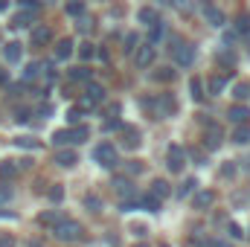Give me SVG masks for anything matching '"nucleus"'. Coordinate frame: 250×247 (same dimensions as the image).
<instances>
[{
	"label": "nucleus",
	"mask_w": 250,
	"mask_h": 247,
	"mask_svg": "<svg viewBox=\"0 0 250 247\" xmlns=\"http://www.w3.org/2000/svg\"><path fill=\"white\" fill-rule=\"evenodd\" d=\"M0 247H15V239L9 233H0Z\"/></svg>",
	"instance_id": "46"
},
{
	"label": "nucleus",
	"mask_w": 250,
	"mask_h": 247,
	"mask_svg": "<svg viewBox=\"0 0 250 247\" xmlns=\"http://www.w3.org/2000/svg\"><path fill=\"white\" fill-rule=\"evenodd\" d=\"M53 233H56V239H59V242H79L84 230H82V224H79V221L64 218L62 224H56V227H53Z\"/></svg>",
	"instance_id": "1"
},
{
	"label": "nucleus",
	"mask_w": 250,
	"mask_h": 247,
	"mask_svg": "<svg viewBox=\"0 0 250 247\" xmlns=\"http://www.w3.org/2000/svg\"><path fill=\"white\" fill-rule=\"evenodd\" d=\"M169 192H172V189H169L166 181H154V184H151V195H157L160 201H163V198H169Z\"/></svg>",
	"instance_id": "26"
},
{
	"label": "nucleus",
	"mask_w": 250,
	"mask_h": 247,
	"mask_svg": "<svg viewBox=\"0 0 250 247\" xmlns=\"http://www.w3.org/2000/svg\"><path fill=\"white\" fill-rule=\"evenodd\" d=\"M154 79L157 82H172L175 79V70L172 67H160V73H154Z\"/></svg>",
	"instance_id": "37"
},
{
	"label": "nucleus",
	"mask_w": 250,
	"mask_h": 247,
	"mask_svg": "<svg viewBox=\"0 0 250 247\" xmlns=\"http://www.w3.org/2000/svg\"><path fill=\"white\" fill-rule=\"evenodd\" d=\"M169 3H172L178 12H184V15H189V12L195 9V3H192V0H169Z\"/></svg>",
	"instance_id": "35"
},
{
	"label": "nucleus",
	"mask_w": 250,
	"mask_h": 247,
	"mask_svg": "<svg viewBox=\"0 0 250 247\" xmlns=\"http://www.w3.org/2000/svg\"><path fill=\"white\" fill-rule=\"evenodd\" d=\"M123 145L125 148H137L140 145V131L137 128H123Z\"/></svg>",
	"instance_id": "19"
},
{
	"label": "nucleus",
	"mask_w": 250,
	"mask_h": 247,
	"mask_svg": "<svg viewBox=\"0 0 250 247\" xmlns=\"http://www.w3.org/2000/svg\"><path fill=\"white\" fill-rule=\"evenodd\" d=\"M187 157H192L195 163H207V157H204V151H201V148H187Z\"/></svg>",
	"instance_id": "43"
},
{
	"label": "nucleus",
	"mask_w": 250,
	"mask_h": 247,
	"mask_svg": "<svg viewBox=\"0 0 250 247\" xmlns=\"http://www.w3.org/2000/svg\"><path fill=\"white\" fill-rule=\"evenodd\" d=\"M62 198H64V186H62V184H56L53 189H50V201H56V204H59Z\"/></svg>",
	"instance_id": "44"
},
{
	"label": "nucleus",
	"mask_w": 250,
	"mask_h": 247,
	"mask_svg": "<svg viewBox=\"0 0 250 247\" xmlns=\"http://www.w3.org/2000/svg\"><path fill=\"white\" fill-rule=\"evenodd\" d=\"M154 56H157L154 44H143V47H137V53H134V64H137L140 70H146V67L154 64Z\"/></svg>",
	"instance_id": "4"
},
{
	"label": "nucleus",
	"mask_w": 250,
	"mask_h": 247,
	"mask_svg": "<svg viewBox=\"0 0 250 247\" xmlns=\"http://www.w3.org/2000/svg\"><path fill=\"white\" fill-rule=\"evenodd\" d=\"M175 114V99L169 93H160V117H169Z\"/></svg>",
	"instance_id": "22"
},
{
	"label": "nucleus",
	"mask_w": 250,
	"mask_h": 247,
	"mask_svg": "<svg viewBox=\"0 0 250 247\" xmlns=\"http://www.w3.org/2000/svg\"><path fill=\"white\" fill-rule=\"evenodd\" d=\"M73 131V143H84L87 137H90V128L87 125H76V128H70Z\"/></svg>",
	"instance_id": "29"
},
{
	"label": "nucleus",
	"mask_w": 250,
	"mask_h": 247,
	"mask_svg": "<svg viewBox=\"0 0 250 247\" xmlns=\"http://www.w3.org/2000/svg\"><path fill=\"white\" fill-rule=\"evenodd\" d=\"M82 12H84V3H82V0H70V3H67V15L82 18Z\"/></svg>",
	"instance_id": "32"
},
{
	"label": "nucleus",
	"mask_w": 250,
	"mask_h": 247,
	"mask_svg": "<svg viewBox=\"0 0 250 247\" xmlns=\"http://www.w3.org/2000/svg\"><path fill=\"white\" fill-rule=\"evenodd\" d=\"M15 145H18V148H32V151H35V148H38V140H35V137H18Z\"/></svg>",
	"instance_id": "33"
},
{
	"label": "nucleus",
	"mask_w": 250,
	"mask_h": 247,
	"mask_svg": "<svg viewBox=\"0 0 250 247\" xmlns=\"http://www.w3.org/2000/svg\"><path fill=\"white\" fill-rule=\"evenodd\" d=\"M70 56H73V41H70V38H64V41L56 44V62H67Z\"/></svg>",
	"instance_id": "17"
},
{
	"label": "nucleus",
	"mask_w": 250,
	"mask_h": 247,
	"mask_svg": "<svg viewBox=\"0 0 250 247\" xmlns=\"http://www.w3.org/2000/svg\"><path fill=\"white\" fill-rule=\"evenodd\" d=\"M233 143H239V145L250 143V125H236V131H233Z\"/></svg>",
	"instance_id": "23"
},
{
	"label": "nucleus",
	"mask_w": 250,
	"mask_h": 247,
	"mask_svg": "<svg viewBox=\"0 0 250 247\" xmlns=\"http://www.w3.org/2000/svg\"><path fill=\"white\" fill-rule=\"evenodd\" d=\"M53 143H56V145H67V143H73V131H70V128L56 131V134H53Z\"/></svg>",
	"instance_id": "27"
},
{
	"label": "nucleus",
	"mask_w": 250,
	"mask_h": 247,
	"mask_svg": "<svg viewBox=\"0 0 250 247\" xmlns=\"http://www.w3.org/2000/svg\"><path fill=\"white\" fill-rule=\"evenodd\" d=\"M163 38H166V26H163V21H160V23L151 26V41H148V44H157V41H163Z\"/></svg>",
	"instance_id": "30"
},
{
	"label": "nucleus",
	"mask_w": 250,
	"mask_h": 247,
	"mask_svg": "<svg viewBox=\"0 0 250 247\" xmlns=\"http://www.w3.org/2000/svg\"><path fill=\"white\" fill-rule=\"evenodd\" d=\"M114 128H123V123H120V120H108V123H105V131H114Z\"/></svg>",
	"instance_id": "52"
},
{
	"label": "nucleus",
	"mask_w": 250,
	"mask_h": 247,
	"mask_svg": "<svg viewBox=\"0 0 250 247\" xmlns=\"http://www.w3.org/2000/svg\"><path fill=\"white\" fill-rule=\"evenodd\" d=\"M134 247H146V245H134Z\"/></svg>",
	"instance_id": "56"
},
{
	"label": "nucleus",
	"mask_w": 250,
	"mask_h": 247,
	"mask_svg": "<svg viewBox=\"0 0 250 247\" xmlns=\"http://www.w3.org/2000/svg\"><path fill=\"white\" fill-rule=\"evenodd\" d=\"M35 15H38V12H29V9H23V12H18V15H15L12 26H18V29H21V26H29V23L35 21Z\"/></svg>",
	"instance_id": "20"
},
{
	"label": "nucleus",
	"mask_w": 250,
	"mask_h": 247,
	"mask_svg": "<svg viewBox=\"0 0 250 247\" xmlns=\"http://www.w3.org/2000/svg\"><path fill=\"white\" fill-rule=\"evenodd\" d=\"M9 198H12V189H9V186H3V189H0V204H3V201H9Z\"/></svg>",
	"instance_id": "53"
},
{
	"label": "nucleus",
	"mask_w": 250,
	"mask_h": 247,
	"mask_svg": "<svg viewBox=\"0 0 250 247\" xmlns=\"http://www.w3.org/2000/svg\"><path fill=\"white\" fill-rule=\"evenodd\" d=\"M233 96L242 102V99H248L250 96V84H236V90H233Z\"/></svg>",
	"instance_id": "40"
},
{
	"label": "nucleus",
	"mask_w": 250,
	"mask_h": 247,
	"mask_svg": "<svg viewBox=\"0 0 250 247\" xmlns=\"http://www.w3.org/2000/svg\"><path fill=\"white\" fill-rule=\"evenodd\" d=\"M93 160L99 166H105V169H114L117 166V148H114V143H99L93 148Z\"/></svg>",
	"instance_id": "2"
},
{
	"label": "nucleus",
	"mask_w": 250,
	"mask_h": 247,
	"mask_svg": "<svg viewBox=\"0 0 250 247\" xmlns=\"http://www.w3.org/2000/svg\"><path fill=\"white\" fill-rule=\"evenodd\" d=\"M227 117H230L233 125H248L250 123V111L245 108V105H233V108L227 111Z\"/></svg>",
	"instance_id": "9"
},
{
	"label": "nucleus",
	"mask_w": 250,
	"mask_h": 247,
	"mask_svg": "<svg viewBox=\"0 0 250 247\" xmlns=\"http://www.w3.org/2000/svg\"><path fill=\"white\" fill-rule=\"evenodd\" d=\"M41 70H44V64H29V67L23 70V79L29 82V79H35V76H41Z\"/></svg>",
	"instance_id": "36"
},
{
	"label": "nucleus",
	"mask_w": 250,
	"mask_h": 247,
	"mask_svg": "<svg viewBox=\"0 0 250 247\" xmlns=\"http://www.w3.org/2000/svg\"><path fill=\"white\" fill-rule=\"evenodd\" d=\"M134 44H137V38H134V35H128V38H125V50H128V53H134Z\"/></svg>",
	"instance_id": "51"
},
{
	"label": "nucleus",
	"mask_w": 250,
	"mask_h": 247,
	"mask_svg": "<svg viewBox=\"0 0 250 247\" xmlns=\"http://www.w3.org/2000/svg\"><path fill=\"white\" fill-rule=\"evenodd\" d=\"M224 87H227V79L224 76H212L209 79V93L215 96V93H224Z\"/></svg>",
	"instance_id": "25"
},
{
	"label": "nucleus",
	"mask_w": 250,
	"mask_h": 247,
	"mask_svg": "<svg viewBox=\"0 0 250 247\" xmlns=\"http://www.w3.org/2000/svg\"><path fill=\"white\" fill-rule=\"evenodd\" d=\"M137 21L146 23V26H154V23H160V12L151 9V6H143V9L137 12Z\"/></svg>",
	"instance_id": "10"
},
{
	"label": "nucleus",
	"mask_w": 250,
	"mask_h": 247,
	"mask_svg": "<svg viewBox=\"0 0 250 247\" xmlns=\"http://www.w3.org/2000/svg\"><path fill=\"white\" fill-rule=\"evenodd\" d=\"M50 41H53L50 26H35V29H32V44H35V47H44V44H50Z\"/></svg>",
	"instance_id": "13"
},
{
	"label": "nucleus",
	"mask_w": 250,
	"mask_h": 247,
	"mask_svg": "<svg viewBox=\"0 0 250 247\" xmlns=\"http://www.w3.org/2000/svg\"><path fill=\"white\" fill-rule=\"evenodd\" d=\"M212 201H215V192H207V189H204V192H198V195L192 198V206H195V209H207Z\"/></svg>",
	"instance_id": "16"
},
{
	"label": "nucleus",
	"mask_w": 250,
	"mask_h": 247,
	"mask_svg": "<svg viewBox=\"0 0 250 247\" xmlns=\"http://www.w3.org/2000/svg\"><path fill=\"white\" fill-rule=\"evenodd\" d=\"M230 236H233V239H245V233H242L239 224H230Z\"/></svg>",
	"instance_id": "48"
},
{
	"label": "nucleus",
	"mask_w": 250,
	"mask_h": 247,
	"mask_svg": "<svg viewBox=\"0 0 250 247\" xmlns=\"http://www.w3.org/2000/svg\"><path fill=\"white\" fill-rule=\"evenodd\" d=\"M76 26H79V32H90V29H93V18H84V15H82Z\"/></svg>",
	"instance_id": "41"
},
{
	"label": "nucleus",
	"mask_w": 250,
	"mask_h": 247,
	"mask_svg": "<svg viewBox=\"0 0 250 247\" xmlns=\"http://www.w3.org/2000/svg\"><path fill=\"white\" fill-rule=\"evenodd\" d=\"M47 3H50V0H47Z\"/></svg>",
	"instance_id": "58"
},
{
	"label": "nucleus",
	"mask_w": 250,
	"mask_h": 247,
	"mask_svg": "<svg viewBox=\"0 0 250 247\" xmlns=\"http://www.w3.org/2000/svg\"><path fill=\"white\" fill-rule=\"evenodd\" d=\"M163 247H166V245H163Z\"/></svg>",
	"instance_id": "59"
},
{
	"label": "nucleus",
	"mask_w": 250,
	"mask_h": 247,
	"mask_svg": "<svg viewBox=\"0 0 250 247\" xmlns=\"http://www.w3.org/2000/svg\"><path fill=\"white\" fill-rule=\"evenodd\" d=\"M79 56H82V59H93V56H96V47H93V44H82V47H79Z\"/></svg>",
	"instance_id": "42"
},
{
	"label": "nucleus",
	"mask_w": 250,
	"mask_h": 247,
	"mask_svg": "<svg viewBox=\"0 0 250 247\" xmlns=\"http://www.w3.org/2000/svg\"><path fill=\"white\" fill-rule=\"evenodd\" d=\"M114 192H117L123 201H128V198H137V189H134V184H131L128 178H117V181H114Z\"/></svg>",
	"instance_id": "7"
},
{
	"label": "nucleus",
	"mask_w": 250,
	"mask_h": 247,
	"mask_svg": "<svg viewBox=\"0 0 250 247\" xmlns=\"http://www.w3.org/2000/svg\"><path fill=\"white\" fill-rule=\"evenodd\" d=\"M189 90H192V99L195 102H204V84H201V79H192L189 82Z\"/></svg>",
	"instance_id": "28"
},
{
	"label": "nucleus",
	"mask_w": 250,
	"mask_h": 247,
	"mask_svg": "<svg viewBox=\"0 0 250 247\" xmlns=\"http://www.w3.org/2000/svg\"><path fill=\"white\" fill-rule=\"evenodd\" d=\"M204 247H230V242H221V239H207Z\"/></svg>",
	"instance_id": "45"
},
{
	"label": "nucleus",
	"mask_w": 250,
	"mask_h": 247,
	"mask_svg": "<svg viewBox=\"0 0 250 247\" xmlns=\"http://www.w3.org/2000/svg\"><path fill=\"white\" fill-rule=\"evenodd\" d=\"M90 76H93V73H90L87 67H73V70H70V79H73V82H90Z\"/></svg>",
	"instance_id": "24"
},
{
	"label": "nucleus",
	"mask_w": 250,
	"mask_h": 247,
	"mask_svg": "<svg viewBox=\"0 0 250 247\" xmlns=\"http://www.w3.org/2000/svg\"><path fill=\"white\" fill-rule=\"evenodd\" d=\"M15 120H18V123H26V120H29V111H18V117H15Z\"/></svg>",
	"instance_id": "54"
},
{
	"label": "nucleus",
	"mask_w": 250,
	"mask_h": 247,
	"mask_svg": "<svg viewBox=\"0 0 250 247\" xmlns=\"http://www.w3.org/2000/svg\"><path fill=\"white\" fill-rule=\"evenodd\" d=\"M233 175H236V166H233V163L221 166V178H233Z\"/></svg>",
	"instance_id": "47"
},
{
	"label": "nucleus",
	"mask_w": 250,
	"mask_h": 247,
	"mask_svg": "<svg viewBox=\"0 0 250 247\" xmlns=\"http://www.w3.org/2000/svg\"><path fill=\"white\" fill-rule=\"evenodd\" d=\"M67 120H70V123H79V120H82V111H79V108H73V111L67 114Z\"/></svg>",
	"instance_id": "49"
},
{
	"label": "nucleus",
	"mask_w": 250,
	"mask_h": 247,
	"mask_svg": "<svg viewBox=\"0 0 250 247\" xmlns=\"http://www.w3.org/2000/svg\"><path fill=\"white\" fill-rule=\"evenodd\" d=\"M175 62L181 64V67H189V64L195 62V47L192 44H178L175 47Z\"/></svg>",
	"instance_id": "6"
},
{
	"label": "nucleus",
	"mask_w": 250,
	"mask_h": 247,
	"mask_svg": "<svg viewBox=\"0 0 250 247\" xmlns=\"http://www.w3.org/2000/svg\"><path fill=\"white\" fill-rule=\"evenodd\" d=\"M131 233H134L137 239H143V236H146V227H143V224H134V227H131Z\"/></svg>",
	"instance_id": "50"
},
{
	"label": "nucleus",
	"mask_w": 250,
	"mask_h": 247,
	"mask_svg": "<svg viewBox=\"0 0 250 247\" xmlns=\"http://www.w3.org/2000/svg\"><path fill=\"white\" fill-rule=\"evenodd\" d=\"M3 9H6V0H0V12H3Z\"/></svg>",
	"instance_id": "55"
},
{
	"label": "nucleus",
	"mask_w": 250,
	"mask_h": 247,
	"mask_svg": "<svg viewBox=\"0 0 250 247\" xmlns=\"http://www.w3.org/2000/svg\"><path fill=\"white\" fill-rule=\"evenodd\" d=\"M21 56H23V47H21L18 41H9V44L3 47V59H6L9 64H18L21 62Z\"/></svg>",
	"instance_id": "11"
},
{
	"label": "nucleus",
	"mask_w": 250,
	"mask_h": 247,
	"mask_svg": "<svg viewBox=\"0 0 250 247\" xmlns=\"http://www.w3.org/2000/svg\"><path fill=\"white\" fill-rule=\"evenodd\" d=\"M84 99H87L90 105H99V102L105 99V87H102V84H93V82H87V90H84Z\"/></svg>",
	"instance_id": "12"
},
{
	"label": "nucleus",
	"mask_w": 250,
	"mask_h": 247,
	"mask_svg": "<svg viewBox=\"0 0 250 247\" xmlns=\"http://www.w3.org/2000/svg\"><path fill=\"white\" fill-rule=\"evenodd\" d=\"M248 169H250V160H248Z\"/></svg>",
	"instance_id": "57"
},
{
	"label": "nucleus",
	"mask_w": 250,
	"mask_h": 247,
	"mask_svg": "<svg viewBox=\"0 0 250 247\" xmlns=\"http://www.w3.org/2000/svg\"><path fill=\"white\" fill-rule=\"evenodd\" d=\"M140 172H143V163H137V160H128V163H125V175H128V178H134V175H140Z\"/></svg>",
	"instance_id": "38"
},
{
	"label": "nucleus",
	"mask_w": 250,
	"mask_h": 247,
	"mask_svg": "<svg viewBox=\"0 0 250 247\" xmlns=\"http://www.w3.org/2000/svg\"><path fill=\"white\" fill-rule=\"evenodd\" d=\"M221 140H224V134H221V128L215 123L207 125V134H204V145H207V151H215V148H221Z\"/></svg>",
	"instance_id": "5"
},
{
	"label": "nucleus",
	"mask_w": 250,
	"mask_h": 247,
	"mask_svg": "<svg viewBox=\"0 0 250 247\" xmlns=\"http://www.w3.org/2000/svg\"><path fill=\"white\" fill-rule=\"evenodd\" d=\"M84 206H87L90 212H99V209H102V201H99V195H84Z\"/></svg>",
	"instance_id": "34"
},
{
	"label": "nucleus",
	"mask_w": 250,
	"mask_h": 247,
	"mask_svg": "<svg viewBox=\"0 0 250 247\" xmlns=\"http://www.w3.org/2000/svg\"><path fill=\"white\" fill-rule=\"evenodd\" d=\"M160 204H163V201H160L157 195H151V192L140 198V206H143V209H148V212H160Z\"/></svg>",
	"instance_id": "18"
},
{
	"label": "nucleus",
	"mask_w": 250,
	"mask_h": 247,
	"mask_svg": "<svg viewBox=\"0 0 250 247\" xmlns=\"http://www.w3.org/2000/svg\"><path fill=\"white\" fill-rule=\"evenodd\" d=\"M64 215L59 212V209H50V212H41L38 215V224H44V227H56V224H62Z\"/></svg>",
	"instance_id": "15"
},
{
	"label": "nucleus",
	"mask_w": 250,
	"mask_h": 247,
	"mask_svg": "<svg viewBox=\"0 0 250 247\" xmlns=\"http://www.w3.org/2000/svg\"><path fill=\"white\" fill-rule=\"evenodd\" d=\"M236 29L239 32H250V15H239L236 18Z\"/></svg>",
	"instance_id": "39"
},
{
	"label": "nucleus",
	"mask_w": 250,
	"mask_h": 247,
	"mask_svg": "<svg viewBox=\"0 0 250 247\" xmlns=\"http://www.w3.org/2000/svg\"><path fill=\"white\" fill-rule=\"evenodd\" d=\"M18 172H21V169H18V163H15V160H3V163H0V178L12 181Z\"/></svg>",
	"instance_id": "21"
},
{
	"label": "nucleus",
	"mask_w": 250,
	"mask_h": 247,
	"mask_svg": "<svg viewBox=\"0 0 250 247\" xmlns=\"http://www.w3.org/2000/svg\"><path fill=\"white\" fill-rule=\"evenodd\" d=\"M56 163H59L62 169H73V166L79 163V154H76L73 148H62V151H56Z\"/></svg>",
	"instance_id": "8"
},
{
	"label": "nucleus",
	"mask_w": 250,
	"mask_h": 247,
	"mask_svg": "<svg viewBox=\"0 0 250 247\" xmlns=\"http://www.w3.org/2000/svg\"><path fill=\"white\" fill-rule=\"evenodd\" d=\"M195 186H198V181H195V178H187V181H184V186L178 189V198H187V195H192V192H195Z\"/></svg>",
	"instance_id": "31"
},
{
	"label": "nucleus",
	"mask_w": 250,
	"mask_h": 247,
	"mask_svg": "<svg viewBox=\"0 0 250 247\" xmlns=\"http://www.w3.org/2000/svg\"><path fill=\"white\" fill-rule=\"evenodd\" d=\"M166 166H169V172H184V166H187V148L184 145H172L166 151Z\"/></svg>",
	"instance_id": "3"
},
{
	"label": "nucleus",
	"mask_w": 250,
	"mask_h": 247,
	"mask_svg": "<svg viewBox=\"0 0 250 247\" xmlns=\"http://www.w3.org/2000/svg\"><path fill=\"white\" fill-rule=\"evenodd\" d=\"M204 18H207L209 26H224V12L215 9V6H207V9H204Z\"/></svg>",
	"instance_id": "14"
}]
</instances>
